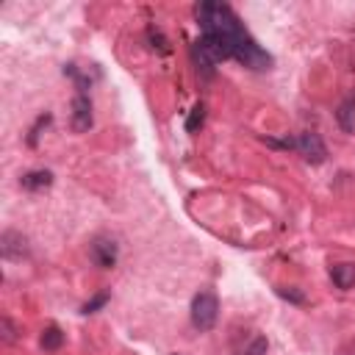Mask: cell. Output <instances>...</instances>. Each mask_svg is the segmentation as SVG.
Instances as JSON below:
<instances>
[{"label":"cell","mask_w":355,"mask_h":355,"mask_svg":"<svg viewBox=\"0 0 355 355\" xmlns=\"http://www.w3.org/2000/svg\"><path fill=\"white\" fill-rule=\"evenodd\" d=\"M194 19L202 31L197 44L219 64L227 58H236L239 64L263 72L272 67V55L258 47V42L247 33L241 19L227 3H197L194 6Z\"/></svg>","instance_id":"6da1fadb"},{"label":"cell","mask_w":355,"mask_h":355,"mask_svg":"<svg viewBox=\"0 0 355 355\" xmlns=\"http://www.w3.org/2000/svg\"><path fill=\"white\" fill-rule=\"evenodd\" d=\"M216 316H219V300L214 291H200L194 294L191 300V324L197 330H211L216 324Z\"/></svg>","instance_id":"7a4b0ae2"},{"label":"cell","mask_w":355,"mask_h":355,"mask_svg":"<svg viewBox=\"0 0 355 355\" xmlns=\"http://www.w3.org/2000/svg\"><path fill=\"white\" fill-rule=\"evenodd\" d=\"M89 258H92L94 266L111 269V266L116 263V258H119V244H116V239H111V236H94L92 244H89Z\"/></svg>","instance_id":"3957f363"},{"label":"cell","mask_w":355,"mask_h":355,"mask_svg":"<svg viewBox=\"0 0 355 355\" xmlns=\"http://www.w3.org/2000/svg\"><path fill=\"white\" fill-rule=\"evenodd\" d=\"M92 122H94V114H92L89 92H75V97H72V119H69L72 130L75 133H86L92 128Z\"/></svg>","instance_id":"277c9868"},{"label":"cell","mask_w":355,"mask_h":355,"mask_svg":"<svg viewBox=\"0 0 355 355\" xmlns=\"http://www.w3.org/2000/svg\"><path fill=\"white\" fill-rule=\"evenodd\" d=\"M294 150L308 161V164H322L327 158V147L319 139V133H300L294 139Z\"/></svg>","instance_id":"5b68a950"},{"label":"cell","mask_w":355,"mask_h":355,"mask_svg":"<svg viewBox=\"0 0 355 355\" xmlns=\"http://www.w3.org/2000/svg\"><path fill=\"white\" fill-rule=\"evenodd\" d=\"M0 255L6 261H22L28 255V239L19 230H3V236H0Z\"/></svg>","instance_id":"8992f818"},{"label":"cell","mask_w":355,"mask_h":355,"mask_svg":"<svg viewBox=\"0 0 355 355\" xmlns=\"http://www.w3.org/2000/svg\"><path fill=\"white\" fill-rule=\"evenodd\" d=\"M336 119H338L341 130H347V133L355 130V92H349V94L338 103V108H336Z\"/></svg>","instance_id":"52a82bcc"},{"label":"cell","mask_w":355,"mask_h":355,"mask_svg":"<svg viewBox=\"0 0 355 355\" xmlns=\"http://www.w3.org/2000/svg\"><path fill=\"white\" fill-rule=\"evenodd\" d=\"M50 183H53V172H47V169H33V172H25L19 178V186L28 189V191H42Z\"/></svg>","instance_id":"ba28073f"},{"label":"cell","mask_w":355,"mask_h":355,"mask_svg":"<svg viewBox=\"0 0 355 355\" xmlns=\"http://www.w3.org/2000/svg\"><path fill=\"white\" fill-rule=\"evenodd\" d=\"M330 280L338 286V288H352L355 286V263H336L330 266Z\"/></svg>","instance_id":"9c48e42d"},{"label":"cell","mask_w":355,"mask_h":355,"mask_svg":"<svg viewBox=\"0 0 355 355\" xmlns=\"http://www.w3.org/2000/svg\"><path fill=\"white\" fill-rule=\"evenodd\" d=\"M61 344H64V333H61V327L50 324V327H44V330H42V336H39V347H42V349L55 352Z\"/></svg>","instance_id":"30bf717a"},{"label":"cell","mask_w":355,"mask_h":355,"mask_svg":"<svg viewBox=\"0 0 355 355\" xmlns=\"http://www.w3.org/2000/svg\"><path fill=\"white\" fill-rule=\"evenodd\" d=\"M202 122H205V105H202V103H194V108H191L189 116H186V130H189V133H197V130L202 128Z\"/></svg>","instance_id":"8fae6325"},{"label":"cell","mask_w":355,"mask_h":355,"mask_svg":"<svg viewBox=\"0 0 355 355\" xmlns=\"http://www.w3.org/2000/svg\"><path fill=\"white\" fill-rule=\"evenodd\" d=\"M277 294H280L283 300L294 302V305H302V302H305V294H302L297 286H277Z\"/></svg>","instance_id":"7c38bea8"},{"label":"cell","mask_w":355,"mask_h":355,"mask_svg":"<svg viewBox=\"0 0 355 355\" xmlns=\"http://www.w3.org/2000/svg\"><path fill=\"white\" fill-rule=\"evenodd\" d=\"M108 297H111L108 291H100V294H94L89 302H83V305H80V313H94V311H100V308L108 302Z\"/></svg>","instance_id":"4fadbf2b"},{"label":"cell","mask_w":355,"mask_h":355,"mask_svg":"<svg viewBox=\"0 0 355 355\" xmlns=\"http://www.w3.org/2000/svg\"><path fill=\"white\" fill-rule=\"evenodd\" d=\"M239 355H266V338L263 336H255Z\"/></svg>","instance_id":"5bb4252c"},{"label":"cell","mask_w":355,"mask_h":355,"mask_svg":"<svg viewBox=\"0 0 355 355\" xmlns=\"http://www.w3.org/2000/svg\"><path fill=\"white\" fill-rule=\"evenodd\" d=\"M0 338H3L6 344H14V341H17V327L11 324V319H8V316H3V319H0Z\"/></svg>","instance_id":"9a60e30c"},{"label":"cell","mask_w":355,"mask_h":355,"mask_svg":"<svg viewBox=\"0 0 355 355\" xmlns=\"http://www.w3.org/2000/svg\"><path fill=\"white\" fill-rule=\"evenodd\" d=\"M50 119H53L50 114H42V116L36 119V125H33L31 133H28V144H31V147H36V141H39V130H42L44 125H50Z\"/></svg>","instance_id":"2e32d148"},{"label":"cell","mask_w":355,"mask_h":355,"mask_svg":"<svg viewBox=\"0 0 355 355\" xmlns=\"http://www.w3.org/2000/svg\"><path fill=\"white\" fill-rule=\"evenodd\" d=\"M147 39H150V42H158V50H161V53H169V44H166V39L161 36V31H158V28H153V25H150V28H147Z\"/></svg>","instance_id":"e0dca14e"}]
</instances>
